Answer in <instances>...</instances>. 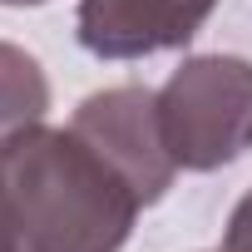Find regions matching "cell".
Segmentation results:
<instances>
[{"instance_id":"6da1fadb","label":"cell","mask_w":252,"mask_h":252,"mask_svg":"<svg viewBox=\"0 0 252 252\" xmlns=\"http://www.w3.org/2000/svg\"><path fill=\"white\" fill-rule=\"evenodd\" d=\"M0 188L20 252H119L144 198L84 134L30 124L0 139Z\"/></svg>"},{"instance_id":"7a4b0ae2","label":"cell","mask_w":252,"mask_h":252,"mask_svg":"<svg viewBox=\"0 0 252 252\" xmlns=\"http://www.w3.org/2000/svg\"><path fill=\"white\" fill-rule=\"evenodd\" d=\"M158 129L183 173H213L252 154V60H183L158 89Z\"/></svg>"},{"instance_id":"3957f363","label":"cell","mask_w":252,"mask_h":252,"mask_svg":"<svg viewBox=\"0 0 252 252\" xmlns=\"http://www.w3.org/2000/svg\"><path fill=\"white\" fill-rule=\"evenodd\" d=\"M69 129L84 134L124 178L134 183V193L144 198V208H154L168 188H173V154L163 144V129H158V89H144V84H114V89H99L89 94Z\"/></svg>"},{"instance_id":"277c9868","label":"cell","mask_w":252,"mask_h":252,"mask_svg":"<svg viewBox=\"0 0 252 252\" xmlns=\"http://www.w3.org/2000/svg\"><path fill=\"white\" fill-rule=\"evenodd\" d=\"M218 0H79L74 35L99 60H144L188 45Z\"/></svg>"},{"instance_id":"5b68a950","label":"cell","mask_w":252,"mask_h":252,"mask_svg":"<svg viewBox=\"0 0 252 252\" xmlns=\"http://www.w3.org/2000/svg\"><path fill=\"white\" fill-rule=\"evenodd\" d=\"M50 114V79L40 60L10 40H0V139L30 129Z\"/></svg>"},{"instance_id":"8992f818","label":"cell","mask_w":252,"mask_h":252,"mask_svg":"<svg viewBox=\"0 0 252 252\" xmlns=\"http://www.w3.org/2000/svg\"><path fill=\"white\" fill-rule=\"evenodd\" d=\"M222 252H252V188L237 198V208H232V218H227Z\"/></svg>"},{"instance_id":"52a82bcc","label":"cell","mask_w":252,"mask_h":252,"mask_svg":"<svg viewBox=\"0 0 252 252\" xmlns=\"http://www.w3.org/2000/svg\"><path fill=\"white\" fill-rule=\"evenodd\" d=\"M0 252H20V237H15V213H10L5 188H0Z\"/></svg>"},{"instance_id":"ba28073f","label":"cell","mask_w":252,"mask_h":252,"mask_svg":"<svg viewBox=\"0 0 252 252\" xmlns=\"http://www.w3.org/2000/svg\"><path fill=\"white\" fill-rule=\"evenodd\" d=\"M0 5H45V0H0Z\"/></svg>"}]
</instances>
